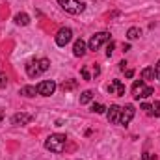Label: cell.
<instances>
[{
  "label": "cell",
  "mask_w": 160,
  "mask_h": 160,
  "mask_svg": "<svg viewBox=\"0 0 160 160\" xmlns=\"http://www.w3.org/2000/svg\"><path fill=\"white\" fill-rule=\"evenodd\" d=\"M91 101H93V91L91 89H86V91L80 93V104H88Z\"/></svg>",
  "instance_id": "cell-17"
},
{
  "label": "cell",
  "mask_w": 160,
  "mask_h": 160,
  "mask_svg": "<svg viewBox=\"0 0 160 160\" xmlns=\"http://www.w3.org/2000/svg\"><path fill=\"white\" fill-rule=\"evenodd\" d=\"M88 52V45H86V41L84 39H77L75 41V45H73V54L80 58V56H84Z\"/></svg>",
  "instance_id": "cell-12"
},
{
  "label": "cell",
  "mask_w": 160,
  "mask_h": 160,
  "mask_svg": "<svg viewBox=\"0 0 160 160\" xmlns=\"http://www.w3.org/2000/svg\"><path fill=\"white\" fill-rule=\"evenodd\" d=\"M36 89H38V95L50 97V95L56 91V82H54V80H41L39 84L36 86Z\"/></svg>",
  "instance_id": "cell-6"
},
{
  "label": "cell",
  "mask_w": 160,
  "mask_h": 160,
  "mask_svg": "<svg viewBox=\"0 0 160 160\" xmlns=\"http://www.w3.org/2000/svg\"><path fill=\"white\" fill-rule=\"evenodd\" d=\"M134 114H136V110H134V106H132V104H125V106H121L119 125H128L130 121L134 119Z\"/></svg>",
  "instance_id": "cell-7"
},
{
  "label": "cell",
  "mask_w": 160,
  "mask_h": 160,
  "mask_svg": "<svg viewBox=\"0 0 160 160\" xmlns=\"http://www.w3.org/2000/svg\"><path fill=\"white\" fill-rule=\"evenodd\" d=\"M114 48H116V43L110 39L108 43H106V56H108V58H110V56L114 54Z\"/></svg>",
  "instance_id": "cell-21"
},
{
  "label": "cell",
  "mask_w": 160,
  "mask_h": 160,
  "mask_svg": "<svg viewBox=\"0 0 160 160\" xmlns=\"http://www.w3.org/2000/svg\"><path fill=\"white\" fill-rule=\"evenodd\" d=\"M58 4L71 15H80L86 9V4L80 0H58Z\"/></svg>",
  "instance_id": "cell-4"
},
{
  "label": "cell",
  "mask_w": 160,
  "mask_h": 160,
  "mask_svg": "<svg viewBox=\"0 0 160 160\" xmlns=\"http://www.w3.org/2000/svg\"><path fill=\"white\" fill-rule=\"evenodd\" d=\"M73 39V30L71 28H60L56 34V45L58 47H65L69 41Z\"/></svg>",
  "instance_id": "cell-8"
},
{
  "label": "cell",
  "mask_w": 160,
  "mask_h": 160,
  "mask_svg": "<svg viewBox=\"0 0 160 160\" xmlns=\"http://www.w3.org/2000/svg\"><path fill=\"white\" fill-rule=\"evenodd\" d=\"M142 110H143V112H147V114L151 116V104H147V102H143V104H142Z\"/></svg>",
  "instance_id": "cell-24"
},
{
  "label": "cell",
  "mask_w": 160,
  "mask_h": 160,
  "mask_svg": "<svg viewBox=\"0 0 160 160\" xmlns=\"http://www.w3.org/2000/svg\"><path fill=\"white\" fill-rule=\"evenodd\" d=\"M34 119V116L32 114H24V112H19V114H15L13 118H11V125H28L30 121Z\"/></svg>",
  "instance_id": "cell-11"
},
{
  "label": "cell",
  "mask_w": 160,
  "mask_h": 160,
  "mask_svg": "<svg viewBox=\"0 0 160 160\" xmlns=\"http://www.w3.org/2000/svg\"><path fill=\"white\" fill-rule=\"evenodd\" d=\"M142 80H143V82L155 80V67H145V69H142Z\"/></svg>",
  "instance_id": "cell-13"
},
{
  "label": "cell",
  "mask_w": 160,
  "mask_h": 160,
  "mask_svg": "<svg viewBox=\"0 0 160 160\" xmlns=\"http://www.w3.org/2000/svg\"><path fill=\"white\" fill-rule=\"evenodd\" d=\"M36 93H38L36 86H22L21 88V95H24V97H36Z\"/></svg>",
  "instance_id": "cell-16"
},
{
  "label": "cell",
  "mask_w": 160,
  "mask_h": 160,
  "mask_svg": "<svg viewBox=\"0 0 160 160\" xmlns=\"http://www.w3.org/2000/svg\"><path fill=\"white\" fill-rule=\"evenodd\" d=\"M153 93H155V88H153V86H145L143 80H136V82L132 84V97H134L136 101L147 99V97H151Z\"/></svg>",
  "instance_id": "cell-3"
},
{
  "label": "cell",
  "mask_w": 160,
  "mask_h": 160,
  "mask_svg": "<svg viewBox=\"0 0 160 160\" xmlns=\"http://www.w3.org/2000/svg\"><path fill=\"white\" fill-rule=\"evenodd\" d=\"M140 36H142V30H140L138 26H132V28H128V32H127V39H128V41L138 39Z\"/></svg>",
  "instance_id": "cell-14"
},
{
  "label": "cell",
  "mask_w": 160,
  "mask_h": 160,
  "mask_svg": "<svg viewBox=\"0 0 160 160\" xmlns=\"http://www.w3.org/2000/svg\"><path fill=\"white\" fill-rule=\"evenodd\" d=\"M67 145V136L65 134H50L47 140H45V149H48L50 153H62Z\"/></svg>",
  "instance_id": "cell-2"
},
{
  "label": "cell",
  "mask_w": 160,
  "mask_h": 160,
  "mask_svg": "<svg viewBox=\"0 0 160 160\" xmlns=\"http://www.w3.org/2000/svg\"><path fill=\"white\" fill-rule=\"evenodd\" d=\"M125 77H127V78H132V77H134V71H132V69H127V71H125Z\"/></svg>",
  "instance_id": "cell-27"
},
{
  "label": "cell",
  "mask_w": 160,
  "mask_h": 160,
  "mask_svg": "<svg viewBox=\"0 0 160 160\" xmlns=\"http://www.w3.org/2000/svg\"><path fill=\"white\" fill-rule=\"evenodd\" d=\"M119 114H121V106L112 104L108 108V112H106V119L110 121V123H114V125H119Z\"/></svg>",
  "instance_id": "cell-10"
},
{
  "label": "cell",
  "mask_w": 160,
  "mask_h": 160,
  "mask_svg": "<svg viewBox=\"0 0 160 160\" xmlns=\"http://www.w3.org/2000/svg\"><path fill=\"white\" fill-rule=\"evenodd\" d=\"M119 69H121V71H125V69H127V62H119Z\"/></svg>",
  "instance_id": "cell-28"
},
{
  "label": "cell",
  "mask_w": 160,
  "mask_h": 160,
  "mask_svg": "<svg viewBox=\"0 0 160 160\" xmlns=\"http://www.w3.org/2000/svg\"><path fill=\"white\" fill-rule=\"evenodd\" d=\"M99 75H101V67L95 63V65H93V77H99Z\"/></svg>",
  "instance_id": "cell-26"
},
{
  "label": "cell",
  "mask_w": 160,
  "mask_h": 160,
  "mask_svg": "<svg viewBox=\"0 0 160 160\" xmlns=\"http://www.w3.org/2000/svg\"><path fill=\"white\" fill-rule=\"evenodd\" d=\"M6 86H8V75L0 71V89H4Z\"/></svg>",
  "instance_id": "cell-22"
},
{
  "label": "cell",
  "mask_w": 160,
  "mask_h": 160,
  "mask_svg": "<svg viewBox=\"0 0 160 160\" xmlns=\"http://www.w3.org/2000/svg\"><path fill=\"white\" fill-rule=\"evenodd\" d=\"M155 78L160 80V60H158V63H157V67H155Z\"/></svg>",
  "instance_id": "cell-25"
},
{
  "label": "cell",
  "mask_w": 160,
  "mask_h": 160,
  "mask_svg": "<svg viewBox=\"0 0 160 160\" xmlns=\"http://www.w3.org/2000/svg\"><path fill=\"white\" fill-rule=\"evenodd\" d=\"M110 41V34L108 32H99V34H95V36H91V39L88 43V48L89 50H99L104 43H108Z\"/></svg>",
  "instance_id": "cell-5"
},
{
  "label": "cell",
  "mask_w": 160,
  "mask_h": 160,
  "mask_svg": "<svg viewBox=\"0 0 160 160\" xmlns=\"http://www.w3.org/2000/svg\"><path fill=\"white\" fill-rule=\"evenodd\" d=\"M15 22H17L19 26H26V24H30V17H28L26 13H17V15H15Z\"/></svg>",
  "instance_id": "cell-15"
},
{
  "label": "cell",
  "mask_w": 160,
  "mask_h": 160,
  "mask_svg": "<svg viewBox=\"0 0 160 160\" xmlns=\"http://www.w3.org/2000/svg\"><path fill=\"white\" fill-rule=\"evenodd\" d=\"M151 116L160 118V101H155V104H151Z\"/></svg>",
  "instance_id": "cell-19"
},
{
  "label": "cell",
  "mask_w": 160,
  "mask_h": 160,
  "mask_svg": "<svg viewBox=\"0 0 160 160\" xmlns=\"http://www.w3.org/2000/svg\"><path fill=\"white\" fill-rule=\"evenodd\" d=\"M108 108H104V104H101V102H93V106H91V112H95V114H104Z\"/></svg>",
  "instance_id": "cell-18"
},
{
  "label": "cell",
  "mask_w": 160,
  "mask_h": 160,
  "mask_svg": "<svg viewBox=\"0 0 160 160\" xmlns=\"http://www.w3.org/2000/svg\"><path fill=\"white\" fill-rule=\"evenodd\" d=\"M77 84H78L77 80H71V82H63V84H62V89H63V91H69V89H75V88H77Z\"/></svg>",
  "instance_id": "cell-20"
},
{
  "label": "cell",
  "mask_w": 160,
  "mask_h": 160,
  "mask_svg": "<svg viewBox=\"0 0 160 160\" xmlns=\"http://www.w3.org/2000/svg\"><path fill=\"white\" fill-rule=\"evenodd\" d=\"M48 67H50V60H47V58L30 60V62L26 63V75H28L30 78H36V77L43 75L45 71H48Z\"/></svg>",
  "instance_id": "cell-1"
},
{
  "label": "cell",
  "mask_w": 160,
  "mask_h": 160,
  "mask_svg": "<svg viewBox=\"0 0 160 160\" xmlns=\"http://www.w3.org/2000/svg\"><path fill=\"white\" fill-rule=\"evenodd\" d=\"M108 93H110V95H116V97L125 95V84H123L121 80H112V82L108 84Z\"/></svg>",
  "instance_id": "cell-9"
},
{
  "label": "cell",
  "mask_w": 160,
  "mask_h": 160,
  "mask_svg": "<svg viewBox=\"0 0 160 160\" xmlns=\"http://www.w3.org/2000/svg\"><path fill=\"white\" fill-rule=\"evenodd\" d=\"M82 78H84V80H91V75H89L88 67H82Z\"/></svg>",
  "instance_id": "cell-23"
}]
</instances>
